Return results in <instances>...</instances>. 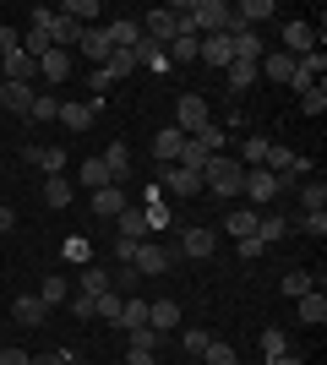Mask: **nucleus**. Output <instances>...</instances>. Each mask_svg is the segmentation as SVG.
Wrapping results in <instances>:
<instances>
[{
	"label": "nucleus",
	"instance_id": "9",
	"mask_svg": "<svg viewBox=\"0 0 327 365\" xmlns=\"http://www.w3.org/2000/svg\"><path fill=\"white\" fill-rule=\"evenodd\" d=\"M197 61H202V66H218V71H224V66L234 61L229 33H207V38H197Z\"/></svg>",
	"mask_w": 327,
	"mask_h": 365
},
{
	"label": "nucleus",
	"instance_id": "13",
	"mask_svg": "<svg viewBox=\"0 0 327 365\" xmlns=\"http://www.w3.org/2000/svg\"><path fill=\"white\" fill-rule=\"evenodd\" d=\"M11 317L22 322V327H44V322H49V305L38 300V294H16V300H11Z\"/></svg>",
	"mask_w": 327,
	"mask_h": 365
},
{
	"label": "nucleus",
	"instance_id": "7",
	"mask_svg": "<svg viewBox=\"0 0 327 365\" xmlns=\"http://www.w3.org/2000/svg\"><path fill=\"white\" fill-rule=\"evenodd\" d=\"M213 251H218V235H213V229H202V224L186 229V235H180V245H175V257H191V262H207Z\"/></svg>",
	"mask_w": 327,
	"mask_h": 365
},
{
	"label": "nucleus",
	"instance_id": "2",
	"mask_svg": "<svg viewBox=\"0 0 327 365\" xmlns=\"http://www.w3.org/2000/svg\"><path fill=\"white\" fill-rule=\"evenodd\" d=\"M240 197H246V207L267 213V207L279 202V175H273V169H246V185H240Z\"/></svg>",
	"mask_w": 327,
	"mask_h": 365
},
{
	"label": "nucleus",
	"instance_id": "28",
	"mask_svg": "<svg viewBox=\"0 0 327 365\" xmlns=\"http://www.w3.org/2000/svg\"><path fill=\"white\" fill-rule=\"evenodd\" d=\"M131 55H137V66H147V71H158V76L170 71V55H164V44H153V38H142Z\"/></svg>",
	"mask_w": 327,
	"mask_h": 365
},
{
	"label": "nucleus",
	"instance_id": "49",
	"mask_svg": "<svg viewBox=\"0 0 327 365\" xmlns=\"http://www.w3.org/2000/svg\"><path fill=\"white\" fill-rule=\"evenodd\" d=\"M300 235H327V213H300Z\"/></svg>",
	"mask_w": 327,
	"mask_h": 365
},
{
	"label": "nucleus",
	"instance_id": "34",
	"mask_svg": "<svg viewBox=\"0 0 327 365\" xmlns=\"http://www.w3.org/2000/svg\"><path fill=\"white\" fill-rule=\"evenodd\" d=\"M115 224H120V240H142V235H147V213H142V207H125Z\"/></svg>",
	"mask_w": 327,
	"mask_h": 365
},
{
	"label": "nucleus",
	"instance_id": "39",
	"mask_svg": "<svg viewBox=\"0 0 327 365\" xmlns=\"http://www.w3.org/2000/svg\"><path fill=\"white\" fill-rule=\"evenodd\" d=\"M224 76H229V93H246L251 82H256V66H246V61H229V66H224Z\"/></svg>",
	"mask_w": 327,
	"mask_h": 365
},
{
	"label": "nucleus",
	"instance_id": "15",
	"mask_svg": "<svg viewBox=\"0 0 327 365\" xmlns=\"http://www.w3.org/2000/svg\"><path fill=\"white\" fill-rule=\"evenodd\" d=\"M55 11L66 16V22H77V28H98V0H61V6H55Z\"/></svg>",
	"mask_w": 327,
	"mask_h": 365
},
{
	"label": "nucleus",
	"instance_id": "19",
	"mask_svg": "<svg viewBox=\"0 0 327 365\" xmlns=\"http://www.w3.org/2000/svg\"><path fill=\"white\" fill-rule=\"evenodd\" d=\"M0 71H6V82H33V76H38V61H33L28 49H11V55L0 61Z\"/></svg>",
	"mask_w": 327,
	"mask_h": 365
},
{
	"label": "nucleus",
	"instance_id": "11",
	"mask_svg": "<svg viewBox=\"0 0 327 365\" xmlns=\"http://www.w3.org/2000/svg\"><path fill=\"white\" fill-rule=\"evenodd\" d=\"M104 289H115V273L109 267H98V262H88V267H77V294H104Z\"/></svg>",
	"mask_w": 327,
	"mask_h": 365
},
{
	"label": "nucleus",
	"instance_id": "36",
	"mask_svg": "<svg viewBox=\"0 0 327 365\" xmlns=\"http://www.w3.org/2000/svg\"><path fill=\"white\" fill-rule=\"evenodd\" d=\"M300 207H306V213H327V185L306 180V185H300Z\"/></svg>",
	"mask_w": 327,
	"mask_h": 365
},
{
	"label": "nucleus",
	"instance_id": "46",
	"mask_svg": "<svg viewBox=\"0 0 327 365\" xmlns=\"http://www.w3.org/2000/svg\"><path fill=\"white\" fill-rule=\"evenodd\" d=\"M66 262H77V267H88V262H93V245L82 240V235H71V240H66Z\"/></svg>",
	"mask_w": 327,
	"mask_h": 365
},
{
	"label": "nucleus",
	"instance_id": "17",
	"mask_svg": "<svg viewBox=\"0 0 327 365\" xmlns=\"http://www.w3.org/2000/svg\"><path fill=\"white\" fill-rule=\"evenodd\" d=\"M147 327H153L158 338L170 333V327H180V305L175 300H147Z\"/></svg>",
	"mask_w": 327,
	"mask_h": 365
},
{
	"label": "nucleus",
	"instance_id": "56",
	"mask_svg": "<svg viewBox=\"0 0 327 365\" xmlns=\"http://www.w3.org/2000/svg\"><path fill=\"white\" fill-rule=\"evenodd\" d=\"M267 365H306V360H300V354L289 349V354H279V360H267Z\"/></svg>",
	"mask_w": 327,
	"mask_h": 365
},
{
	"label": "nucleus",
	"instance_id": "29",
	"mask_svg": "<svg viewBox=\"0 0 327 365\" xmlns=\"http://www.w3.org/2000/svg\"><path fill=\"white\" fill-rule=\"evenodd\" d=\"M256 207H229V218H224V229H229L234 240H246V235H256Z\"/></svg>",
	"mask_w": 327,
	"mask_h": 365
},
{
	"label": "nucleus",
	"instance_id": "50",
	"mask_svg": "<svg viewBox=\"0 0 327 365\" xmlns=\"http://www.w3.org/2000/svg\"><path fill=\"white\" fill-rule=\"evenodd\" d=\"M33 354L28 349H16V344H0V365H28Z\"/></svg>",
	"mask_w": 327,
	"mask_h": 365
},
{
	"label": "nucleus",
	"instance_id": "6",
	"mask_svg": "<svg viewBox=\"0 0 327 365\" xmlns=\"http://www.w3.org/2000/svg\"><path fill=\"white\" fill-rule=\"evenodd\" d=\"M131 267H137V273H147V278L170 273V267H175V245H153V240H137V257H131Z\"/></svg>",
	"mask_w": 327,
	"mask_h": 365
},
{
	"label": "nucleus",
	"instance_id": "37",
	"mask_svg": "<svg viewBox=\"0 0 327 365\" xmlns=\"http://www.w3.org/2000/svg\"><path fill=\"white\" fill-rule=\"evenodd\" d=\"M279 289L289 294V300H300V294H306V289H316V278H311V273H300V267H289V273L279 278Z\"/></svg>",
	"mask_w": 327,
	"mask_h": 365
},
{
	"label": "nucleus",
	"instance_id": "53",
	"mask_svg": "<svg viewBox=\"0 0 327 365\" xmlns=\"http://www.w3.org/2000/svg\"><path fill=\"white\" fill-rule=\"evenodd\" d=\"M115 257H120V267H131V257H137V240H120V235H115Z\"/></svg>",
	"mask_w": 327,
	"mask_h": 365
},
{
	"label": "nucleus",
	"instance_id": "18",
	"mask_svg": "<svg viewBox=\"0 0 327 365\" xmlns=\"http://www.w3.org/2000/svg\"><path fill=\"white\" fill-rule=\"evenodd\" d=\"M33 98H38L33 82H6V88H0V109H11V115H28Z\"/></svg>",
	"mask_w": 327,
	"mask_h": 365
},
{
	"label": "nucleus",
	"instance_id": "33",
	"mask_svg": "<svg viewBox=\"0 0 327 365\" xmlns=\"http://www.w3.org/2000/svg\"><path fill=\"white\" fill-rule=\"evenodd\" d=\"M98 71H109V82H120V76L137 71V55H131V49H109V61L98 66Z\"/></svg>",
	"mask_w": 327,
	"mask_h": 365
},
{
	"label": "nucleus",
	"instance_id": "31",
	"mask_svg": "<svg viewBox=\"0 0 327 365\" xmlns=\"http://www.w3.org/2000/svg\"><path fill=\"white\" fill-rule=\"evenodd\" d=\"M191 142H197V148H202L207 158H213V153H229V131H224L218 120H213V125H202V131H197Z\"/></svg>",
	"mask_w": 327,
	"mask_h": 365
},
{
	"label": "nucleus",
	"instance_id": "4",
	"mask_svg": "<svg viewBox=\"0 0 327 365\" xmlns=\"http://www.w3.org/2000/svg\"><path fill=\"white\" fill-rule=\"evenodd\" d=\"M142 38H153V44L170 49V38H180V11H175V6H153V11L142 16Z\"/></svg>",
	"mask_w": 327,
	"mask_h": 365
},
{
	"label": "nucleus",
	"instance_id": "35",
	"mask_svg": "<svg viewBox=\"0 0 327 365\" xmlns=\"http://www.w3.org/2000/svg\"><path fill=\"white\" fill-rule=\"evenodd\" d=\"M170 66H186V61H197V33H180V38H170Z\"/></svg>",
	"mask_w": 327,
	"mask_h": 365
},
{
	"label": "nucleus",
	"instance_id": "52",
	"mask_svg": "<svg viewBox=\"0 0 327 365\" xmlns=\"http://www.w3.org/2000/svg\"><path fill=\"white\" fill-rule=\"evenodd\" d=\"M262 251H267V245L256 240V235H246V240H240V262H256V257H262Z\"/></svg>",
	"mask_w": 327,
	"mask_h": 365
},
{
	"label": "nucleus",
	"instance_id": "25",
	"mask_svg": "<svg viewBox=\"0 0 327 365\" xmlns=\"http://www.w3.org/2000/svg\"><path fill=\"white\" fill-rule=\"evenodd\" d=\"M93 115H98V104H61V115H55V120H61L66 131H88V125H93Z\"/></svg>",
	"mask_w": 327,
	"mask_h": 365
},
{
	"label": "nucleus",
	"instance_id": "54",
	"mask_svg": "<svg viewBox=\"0 0 327 365\" xmlns=\"http://www.w3.org/2000/svg\"><path fill=\"white\" fill-rule=\"evenodd\" d=\"M28 365H71V354H66V349H61V354H33Z\"/></svg>",
	"mask_w": 327,
	"mask_h": 365
},
{
	"label": "nucleus",
	"instance_id": "3",
	"mask_svg": "<svg viewBox=\"0 0 327 365\" xmlns=\"http://www.w3.org/2000/svg\"><path fill=\"white\" fill-rule=\"evenodd\" d=\"M202 125H213V109H207V98H202V93H180V104H175V131L197 137Z\"/></svg>",
	"mask_w": 327,
	"mask_h": 365
},
{
	"label": "nucleus",
	"instance_id": "10",
	"mask_svg": "<svg viewBox=\"0 0 327 365\" xmlns=\"http://www.w3.org/2000/svg\"><path fill=\"white\" fill-rule=\"evenodd\" d=\"M38 76H44L49 88H61L66 76H71V49H44L38 55Z\"/></svg>",
	"mask_w": 327,
	"mask_h": 365
},
{
	"label": "nucleus",
	"instance_id": "1",
	"mask_svg": "<svg viewBox=\"0 0 327 365\" xmlns=\"http://www.w3.org/2000/svg\"><path fill=\"white\" fill-rule=\"evenodd\" d=\"M240 185H246V164H240V158H234V153H213V158H207L202 164V191L207 197H240Z\"/></svg>",
	"mask_w": 327,
	"mask_h": 365
},
{
	"label": "nucleus",
	"instance_id": "38",
	"mask_svg": "<svg viewBox=\"0 0 327 365\" xmlns=\"http://www.w3.org/2000/svg\"><path fill=\"white\" fill-rule=\"evenodd\" d=\"M44 202L49 207H71V180H66V175H49L44 180Z\"/></svg>",
	"mask_w": 327,
	"mask_h": 365
},
{
	"label": "nucleus",
	"instance_id": "20",
	"mask_svg": "<svg viewBox=\"0 0 327 365\" xmlns=\"http://www.w3.org/2000/svg\"><path fill=\"white\" fill-rule=\"evenodd\" d=\"M77 49L88 55V61H98V66H104V61H109V49H115V44H109V33H104V22H98V28H82Z\"/></svg>",
	"mask_w": 327,
	"mask_h": 365
},
{
	"label": "nucleus",
	"instance_id": "14",
	"mask_svg": "<svg viewBox=\"0 0 327 365\" xmlns=\"http://www.w3.org/2000/svg\"><path fill=\"white\" fill-rule=\"evenodd\" d=\"M295 317L306 322V327H322V322H327V294H322V289H306V294L295 300Z\"/></svg>",
	"mask_w": 327,
	"mask_h": 365
},
{
	"label": "nucleus",
	"instance_id": "55",
	"mask_svg": "<svg viewBox=\"0 0 327 365\" xmlns=\"http://www.w3.org/2000/svg\"><path fill=\"white\" fill-rule=\"evenodd\" d=\"M11 224H16V213H11V207H0V235H11Z\"/></svg>",
	"mask_w": 327,
	"mask_h": 365
},
{
	"label": "nucleus",
	"instance_id": "51",
	"mask_svg": "<svg viewBox=\"0 0 327 365\" xmlns=\"http://www.w3.org/2000/svg\"><path fill=\"white\" fill-rule=\"evenodd\" d=\"M66 305H71V311H77V317H82V322L93 317V294H77V289H71V300H66Z\"/></svg>",
	"mask_w": 327,
	"mask_h": 365
},
{
	"label": "nucleus",
	"instance_id": "45",
	"mask_svg": "<svg viewBox=\"0 0 327 365\" xmlns=\"http://www.w3.org/2000/svg\"><path fill=\"white\" fill-rule=\"evenodd\" d=\"M202 365H240V360H234V349L224 344V338H213V344L202 349Z\"/></svg>",
	"mask_w": 327,
	"mask_h": 365
},
{
	"label": "nucleus",
	"instance_id": "47",
	"mask_svg": "<svg viewBox=\"0 0 327 365\" xmlns=\"http://www.w3.org/2000/svg\"><path fill=\"white\" fill-rule=\"evenodd\" d=\"M131 354H158V333L153 327H137V333H131Z\"/></svg>",
	"mask_w": 327,
	"mask_h": 365
},
{
	"label": "nucleus",
	"instance_id": "24",
	"mask_svg": "<svg viewBox=\"0 0 327 365\" xmlns=\"http://www.w3.org/2000/svg\"><path fill=\"white\" fill-rule=\"evenodd\" d=\"M22 158H28V164H38V169H49V175H61V169H66V148H38V142H28V148H22Z\"/></svg>",
	"mask_w": 327,
	"mask_h": 365
},
{
	"label": "nucleus",
	"instance_id": "27",
	"mask_svg": "<svg viewBox=\"0 0 327 365\" xmlns=\"http://www.w3.org/2000/svg\"><path fill=\"white\" fill-rule=\"evenodd\" d=\"M115 327H125V333L147 327V300H142V294H125V305H120V322H115Z\"/></svg>",
	"mask_w": 327,
	"mask_h": 365
},
{
	"label": "nucleus",
	"instance_id": "42",
	"mask_svg": "<svg viewBox=\"0 0 327 365\" xmlns=\"http://www.w3.org/2000/svg\"><path fill=\"white\" fill-rule=\"evenodd\" d=\"M22 49H28L33 61H38V55H44V49H55V44H49V33L38 28V22H28V33H22Z\"/></svg>",
	"mask_w": 327,
	"mask_h": 365
},
{
	"label": "nucleus",
	"instance_id": "43",
	"mask_svg": "<svg viewBox=\"0 0 327 365\" xmlns=\"http://www.w3.org/2000/svg\"><path fill=\"white\" fill-rule=\"evenodd\" d=\"M300 109H306V115L316 120V115L327 109V82H316V88H306V93H300Z\"/></svg>",
	"mask_w": 327,
	"mask_h": 365
},
{
	"label": "nucleus",
	"instance_id": "21",
	"mask_svg": "<svg viewBox=\"0 0 327 365\" xmlns=\"http://www.w3.org/2000/svg\"><path fill=\"white\" fill-rule=\"evenodd\" d=\"M131 202H125L120 185H104V191H93V218H120Z\"/></svg>",
	"mask_w": 327,
	"mask_h": 365
},
{
	"label": "nucleus",
	"instance_id": "12",
	"mask_svg": "<svg viewBox=\"0 0 327 365\" xmlns=\"http://www.w3.org/2000/svg\"><path fill=\"white\" fill-rule=\"evenodd\" d=\"M180 153H186V131L164 125V131L153 137V158H158V164H180Z\"/></svg>",
	"mask_w": 327,
	"mask_h": 365
},
{
	"label": "nucleus",
	"instance_id": "30",
	"mask_svg": "<svg viewBox=\"0 0 327 365\" xmlns=\"http://www.w3.org/2000/svg\"><path fill=\"white\" fill-rule=\"evenodd\" d=\"M38 300H44L49 311H55V305H66V300H71V278H61V273H49L44 284H38Z\"/></svg>",
	"mask_w": 327,
	"mask_h": 365
},
{
	"label": "nucleus",
	"instance_id": "16",
	"mask_svg": "<svg viewBox=\"0 0 327 365\" xmlns=\"http://www.w3.org/2000/svg\"><path fill=\"white\" fill-rule=\"evenodd\" d=\"M104 33H109V44H115V49H137V44H142V22H131V16L104 22Z\"/></svg>",
	"mask_w": 327,
	"mask_h": 365
},
{
	"label": "nucleus",
	"instance_id": "5",
	"mask_svg": "<svg viewBox=\"0 0 327 365\" xmlns=\"http://www.w3.org/2000/svg\"><path fill=\"white\" fill-rule=\"evenodd\" d=\"M158 191H170V197H207V191H202V175H197V169H180V164H164V169H158Z\"/></svg>",
	"mask_w": 327,
	"mask_h": 365
},
{
	"label": "nucleus",
	"instance_id": "40",
	"mask_svg": "<svg viewBox=\"0 0 327 365\" xmlns=\"http://www.w3.org/2000/svg\"><path fill=\"white\" fill-rule=\"evenodd\" d=\"M279 354H289V333H284V327H267L262 333V360H279Z\"/></svg>",
	"mask_w": 327,
	"mask_h": 365
},
{
	"label": "nucleus",
	"instance_id": "22",
	"mask_svg": "<svg viewBox=\"0 0 327 365\" xmlns=\"http://www.w3.org/2000/svg\"><path fill=\"white\" fill-rule=\"evenodd\" d=\"M98 158L109 164V180H115V185H120L125 175H131V142H109V148L98 153Z\"/></svg>",
	"mask_w": 327,
	"mask_h": 365
},
{
	"label": "nucleus",
	"instance_id": "26",
	"mask_svg": "<svg viewBox=\"0 0 327 365\" xmlns=\"http://www.w3.org/2000/svg\"><path fill=\"white\" fill-rule=\"evenodd\" d=\"M229 44H234V61H246V66H256V61H262V55H267L262 33H234Z\"/></svg>",
	"mask_w": 327,
	"mask_h": 365
},
{
	"label": "nucleus",
	"instance_id": "32",
	"mask_svg": "<svg viewBox=\"0 0 327 365\" xmlns=\"http://www.w3.org/2000/svg\"><path fill=\"white\" fill-rule=\"evenodd\" d=\"M77 180L88 185V191H104V185H115V180H109V164L98 158V153L88 158V164H82V175H77Z\"/></svg>",
	"mask_w": 327,
	"mask_h": 365
},
{
	"label": "nucleus",
	"instance_id": "8",
	"mask_svg": "<svg viewBox=\"0 0 327 365\" xmlns=\"http://www.w3.org/2000/svg\"><path fill=\"white\" fill-rule=\"evenodd\" d=\"M316 33H322V28L300 22V16H295V22H284V55H295V61H300V55H311V49H316Z\"/></svg>",
	"mask_w": 327,
	"mask_h": 365
},
{
	"label": "nucleus",
	"instance_id": "41",
	"mask_svg": "<svg viewBox=\"0 0 327 365\" xmlns=\"http://www.w3.org/2000/svg\"><path fill=\"white\" fill-rule=\"evenodd\" d=\"M262 158H267V137H246L240 142V164L246 169H262Z\"/></svg>",
	"mask_w": 327,
	"mask_h": 365
},
{
	"label": "nucleus",
	"instance_id": "48",
	"mask_svg": "<svg viewBox=\"0 0 327 365\" xmlns=\"http://www.w3.org/2000/svg\"><path fill=\"white\" fill-rule=\"evenodd\" d=\"M207 344H213V333H202V327H186V354H197V360H202Z\"/></svg>",
	"mask_w": 327,
	"mask_h": 365
},
{
	"label": "nucleus",
	"instance_id": "23",
	"mask_svg": "<svg viewBox=\"0 0 327 365\" xmlns=\"http://www.w3.org/2000/svg\"><path fill=\"white\" fill-rule=\"evenodd\" d=\"M284 235H289V218H284L279 207H267V213L256 218V240H262V245H279Z\"/></svg>",
	"mask_w": 327,
	"mask_h": 365
},
{
	"label": "nucleus",
	"instance_id": "44",
	"mask_svg": "<svg viewBox=\"0 0 327 365\" xmlns=\"http://www.w3.org/2000/svg\"><path fill=\"white\" fill-rule=\"evenodd\" d=\"M55 115H61V98H55V93H38L33 109H28V120H55Z\"/></svg>",
	"mask_w": 327,
	"mask_h": 365
}]
</instances>
